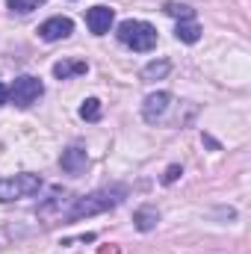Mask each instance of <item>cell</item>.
Returning a JSON list of instances; mask_svg holds the SVG:
<instances>
[{
  "label": "cell",
  "mask_w": 251,
  "mask_h": 254,
  "mask_svg": "<svg viewBox=\"0 0 251 254\" xmlns=\"http://www.w3.org/2000/svg\"><path fill=\"white\" fill-rule=\"evenodd\" d=\"M113 21H116V12L110 6H92L86 12V24H89V30L95 36H107L110 27H113Z\"/></svg>",
  "instance_id": "cell-8"
},
{
  "label": "cell",
  "mask_w": 251,
  "mask_h": 254,
  "mask_svg": "<svg viewBox=\"0 0 251 254\" xmlns=\"http://www.w3.org/2000/svg\"><path fill=\"white\" fill-rule=\"evenodd\" d=\"M172 71V65L166 63V60H154V63H148L145 68H142V80H160V77H166Z\"/></svg>",
  "instance_id": "cell-12"
},
{
  "label": "cell",
  "mask_w": 251,
  "mask_h": 254,
  "mask_svg": "<svg viewBox=\"0 0 251 254\" xmlns=\"http://www.w3.org/2000/svg\"><path fill=\"white\" fill-rule=\"evenodd\" d=\"M80 119L83 122H98L101 119V101L98 98H86L80 104Z\"/></svg>",
  "instance_id": "cell-13"
},
{
  "label": "cell",
  "mask_w": 251,
  "mask_h": 254,
  "mask_svg": "<svg viewBox=\"0 0 251 254\" xmlns=\"http://www.w3.org/2000/svg\"><path fill=\"white\" fill-rule=\"evenodd\" d=\"M3 104H9V89L0 83V107H3Z\"/></svg>",
  "instance_id": "cell-18"
},
{
  "label": "cell",
  "mask_w": 251,
  "mask_h": 254,
  "mask_svg": "<svg viewBox=\"0 0 251 254\" xmlns=\"http://www.w3.org/2000/svg\"><path fill=\"white\" fill-rule=\"evenodd\" d=\"M9 9H12V12H21V15H27V12H33V9H36V3H33V0H9Z\"/></svg>",
  "instance_id": "cell-15"
},
{
  "label": "cell",
  "mask_w": 251,
  "mask_h": 254,
  "mask_svg": "<svg viewBox=\"0 0 251 254\" xmlns=\"http://www.w3.org/2000/svg\"><path fill=\"white\" fill-rule=\"evenodd\" d=\"M33 3H45V0H33Z\"/></svg>",
  "instance_id": "cell-20"
},
{
  "label": "cell",
  "mask_w": 251,
  "mask_h": 254,
  "mask_svg": "<svg viewBox=\"0 0 251 254\" xmlns=\"http://www.w3.org/2000/svg\"><path fill=\"white\" fill-rule=\"evenodd\" d=\"M157 222H160V213H157V207H139V210L133 213V225H136L142 234L154 231V228H157Z\"/></svg>",
  "instance_id": "cell-10"
},
{
  "label": "cell",
  "mask_w": 251,
  "mask_h": 254,
  "mask_svg": "<svg viewBox=\"0 0 251 254\" xmlns=\"http://www.w3.org/2000/svg\"><path fill=\"white\" fill-rule=\"evenodd\" d=\"M201 139H204V145H210V148H213V151H219V142H216V139H213V136H207V133H204V136H201Z\"/></svg>",
  "instance_id": "cell-17"
},
{
  "label": "cell",
  "mask_w": 251,
  "mask_h": 254,
  "mask_svg": "<svg viewBox=\"0 0 251 254\" xmlns=\"http://www.w3.org/2000/svg\"><path fill=\"white\" fill-rule=\"evenodd\" d=\"M42 190V178L39 175H15V178H0V204L18 201V198H30Z\"/></svg>",
  "instance_id": "cell-3"
},
{
  "label": "cell",
  "mask_w": 251,
  "mask_h": 254,
  "mask_svg": "<svg viewBox=\"0 0 251 254\" xmlns=\"http://www.w3.org/2000/svg\"><path fill=\"white\" fill-rule=\"evenodd\" d=\"M71 33H74V21H71V18H63V15L48 18V21L39 27V36H42L45 42H60V39H68Z\"/></svg>",
  "instance_id": "cell-7"
},
{
  "label": "cell",
  "mask_w": 251,
  "mask_h": 254,
  "mask_svg": "<svg viewBox=\"0 0 251 254\" xmlns=\"http://www.w3.org/2000/svg\"><path fill=\"white\" fill-rule=\"evenodd\" d=\"M163 12L172 15V18H181V21H192V18H195V12H192L189 6H184V3H166Z\"/></svg>",
  "instance_id": "cell-14"
},
{
  "label": "cell",
  "mask_w": 251,
  "mask_h": 254,
  "mask_svg": "<svg viewBox=\"0 0 251 254\" xmlns=\"http://www.w3.org/2000/svg\"><path fill=\"white\" fill-rule=\"evenodd\" d=\"M116 36H119L122 45L133 48L136 54H148V51L157 48V30L148 21H133V18L130 21H122L119 30H116Z\"/></svg>",
  "instance_id": "cell-2"
},
{
  "label": "cell",
  "mask_w": 251,
  "mask_h": 254,
  "mask_svg": "<svg viewBox=\"0 0 251 254\" xmlns=\"http://www.w3.org/2000/svg\"><path fill=\"white\" fill-rule=\"evenodd\" d=\"M127 190L125 187H113V190H98L92 195H83L74 201V207L65 213L68 222H80V219H89V216H98V213H107L113 207H119L125 201Z\"/></svg>",
  "instance_id": "cell-1"
},
{
  "label": "cell",
  "mask_w": 251,
  "mask_h": 254,
  "mask_svg": "<svg viewBox=\"0 0 251 254\" xmlns=\"http://www.w3.org/2000/svg\"><path fill=\"white\" fill-rule=\"evenodd\" d=\"M101 254H119V252H116V249H104Z\"/></svg>",
  "instance_id": "cell-19"
},
{
  "label": "cell",
  "mask_w": 251,
  "mask_h": 254,
  "mask_svg": "<svg viewBox=\"0 0 251 254\" xmlns=\"http://www.w3.org/2000/svg\"><path fill=\"white\" fill-rule=\"evenodd\" d=\"M60 166H63L65 175H71V178L83 175V172H86V166H89L86 148H83V145H71V148H65L63 157H60Z\"/></svg>",
  "instance_id": "cell-6"
},
{
  "label": "cell",
  "mask_w": 251,
  "mask_h": 254,
  "mask_svg": "<svg viewBox=\"0 0 251 254\" xmlns=\"http://www.w3.org/2000/svg\"><path fill=\"white\" fill-rule=\"evenodd\" d=\"M42 95H45V83H42L39 77H30V74L18 77V80L9 86V101H12L15 107H21V110L33 107Z\"/></svg>",
  "instance_id": "cell-4"
},
{
  "label": "cell",
  "mask_w": 251,
  "mask_h": 254,
  "mask_svg": "<svg viewBox=\"0 0 251 254\" xmlns=\"http://www.w3.org/2000/svg\"><path fill=\"white\" fill-rule=\"evenodd\" d=\"M175 36H178V42L195 45V42L201 39V27L195 24V18H192V21H178V27H175Z\"/></svg>",
  "instance_id": "cell-11"
},
{
  "label": "cell",
  "mask_w": 251,
  "mask_h": 254,
  "mask_svg": "<svg viewBox=\"0 0 251 254\" xmlns=\"http://www.w3.org/2000/svg\"><path fill=\"white\" fill-rule=\"evenodd\" d=\"M169 107H172V95H169V92H151V95L145 98V104H142V119H145L148 125H157V122L169 113Z\"/></svg>",
  "instance_id": "cell-5"
},
{
  "label": "cell",
  "mask_w": 251,
  "mask_h": 254,
  "mask_svg": "<svg viewBox=\"0 0 251 254\" xmlns=\"http://www.w3.org/2000/svg\"><path fill=\"white\" fill-rule=\"evenodd\" d=\"M181 175H184V169H181V166L175 163V166H169V169H166V175H163V184L169 187V184H175V181H178Z\"/></svg>",
  "instance_id": "cell-16"
},
{
  "label": "cell",
  "mask_w": 251,
  "mask_h": 254,
  "mask_svg": "<svg viewBox=\"0 0 251 254\" xmlns=\"http://www.w3.org/2000/svg\"><path fill=\"white\" fill-rule=\"evenodd\" d=\"M86 71H89V65L83 63V60H60V63L54 65V77L57 80H71V77H80Z\"/></svg>",
  "instance_id": "cell-9"
}]
</instances>
